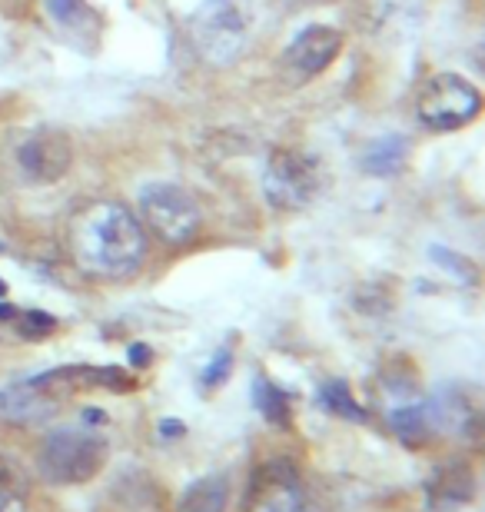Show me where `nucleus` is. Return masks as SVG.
<instances>
[{
	"mask_svg": "<svg viewBox=\"0 0 485 512\" xmlns=\"http://www.w3.org/2000/svg\"><path fill=\"white\" fill-rule=\"evenodd\" d=\"M226 503H230V479L203 476L180 496L177 512H223Z\"/></svg>",
	"mask_w": 485,
	"mask_h": 512,
	"instance_id": "9b49d317",
	"label": "nucleus"
},
{
	"mask_svg": "<svg viewBox=\"0 0 485 512\" xmlns=\"http://www.w3.org/2000/svg\"><path fill=\"white\" fill-rule=\"evenodd\" d=\"M47 7H50V17H54L60 27H70V30L90 27V20H94V10H90L84 0H47Z\"/></svg>",
	"mask_w": 485,
	"mask_h": 512,
	"instance_id": "dca6fc26",
	"label": "nucleus"
},
{
	"mask_svg": "<svg viewBox=\"0 0 485 512\" xmlns=\"http://www.w3.org/2000/svg\"><path fill=\"white\" fill-rule=\"evenodd\" d=\"M479 90L459 74L432 77L416 100V114L432 130H459L479 114Z\"/></svg>",
	"mask_w": 485,
	"mask_h": 512,
	"instance_id": "39448f33",
	"label": "nucleus"
},
{
	"mask_svg": "<svg viewBox=\"0 0 485 512\" xmlns=\"http://www.w3.org/2000/svg\"><path fill=\"white\" fill-rule=\"evenodd\" d=\"M130 356H133V363H147L150 350H143V346H133V350H130Z\"/></svg>",
	"mask_w": 485,
	"mask_h": 512,
	"instance_id": "aec40b11",
	"label": "nucleus"
},
{
	"mask_svg": "<svg viewBox=\"0 0 485 512\" xmlns=\"http://www.w3.org/2000/svg\"><path fill=\"white\" fill-rule=\"evenodd\" d=\"M30 483L14 459L0 453V512H27Z\"/></svg>",
	"mask_w": 485,
	"mask_h": 512,
	"instance_id": "ddd939ff",
	"label": "nucleus"
},
{
	"mask_svg": "<svg viewBox=\"0 0 485 512\" xmlns=\"http://www.w3.org/2000/svg\"><path fill=\"white\" fill-rule=\"evenodd\" d=\"M20 167H24L27 177H34L40 183H54L67 173L70 167V140L67 133L60 130H44L37 137H30L24 147H20Z\"/></svg>",
	"mask_w": 485,
	"mask_h": 512,
	"instance_id": "9d476101",
	"label": "nucleus"
},
{
	"mask_svg": "<svg viewBox=\"0 0 485 512\" xmlns=\"http://www.w3.org/2000/svg\"><path fill=\"white\" fill-rule=\"evenodd\" d=\"M250 34V14L240 0H210L196 10L193 37L210 64H233Z\"/></svg>",
	"mask_w": 485,
	"mask_h": 512,
	"instance_id": "7ed1b4c3",
	"label": "nucleus"
},
{
	"mask_svg": "<svg viewBox=\"0 0 485 512\" xmlns=\"http://www.w3.org/2000/svg\"><path fill=\"white\" fill-rule=\"evenodd\" d=\"M406 153H409V143L402 140L399 133H386V137H379L366 147L363 167L366 173H373V177H392V173L402 170Z\"/></svg>",
	"mask_w": 485,
	"mask_h": 512,
	"instance_id": "f8f14e48",
	"label": "nucleus"
},
{
	"mask_svg": "<svg viewBox=\"0 0 485 512\" xmlns=\"http://www.w3.org/2000/svg\"><path fill=\"white\" fill-rule=\"evenodd\" d=\"M54 320H50L47 313H24V320H20V333L27 336V340H34V336H47L54 333Z\"/></svg>",
	"mask_w": 485,
	"mask_h": 512,
	"instance_id": "a211bd4d",
	"label": "nucleus"
},
{
	"mask_svg": "<svg viewBox=\"0 0 485 512\" xmlns=\"http://www.w3.org/2000/svg\"><path fill=\"white\" fill-rule=\"evenodd\" d=\"M0 293H4V286H0Z\"/></svg>",
	"mask_w": 485,
	"mask_h": 512,
	"instance_id": "412c9836",
	"label": "nucleus"
},
{
	"mask_svg": "<svg viewBox=\"0 0 485 512\" xmlns=\"http://www.w3.org/2000/svg\"><path fill=\"white\" fill-rule=\"evenodd\" d=\"M319 399H323V406L329 409V413H336L343 419H366V413L359 409V403L349 396L346 383H326L323 393H319Z\"/></svg>",
	"mask_w": 485,
	"mask_h": 512,
	"instance_id": "f3484780",
	"label": "nucleus"
},
{
	"mask_svg": "<svg viewBox=\"0 0 485 512\" xmlns=\"http://www.w3.org/2000/svg\"><path fill=\"white\" fill-rule=\"evenodd\" d=\"M110 446L94 429H57L40 443L37 473L50 486H80L90 483L103 466H107Z\"/></svg>",
	"mask_w": 485,
	"mask_h": 512,
	"instance_id": "f03ea898",
	"label": "nucleus"
},
{
	"mask_svg": "<svg viewBox=\"0 0 485 512\" xmlns=\"http://www.w3.org/2000/svg\"><path fill=\"white\" fill-rule=\"evenodd\" d=\"M246 512H316L313 493L293 459H273L256 473Z\"/></svg>",
	"mask_w": 485,
	"mask_h": 512,
	"instance_id": "0eeeda50",
	"label": "nucleus"
},
{
	"mask_svg": "<svg viewBox=\"0 0 485 512\" xmlns=\"http://www.w3.org/2000/svg\"><path fill=\"white\" fill-rule=\"evenodd\" d=\"M266 200L280 210H299L319 190V167L313 157L296 150H276L263 173Z\"/></svg>",
	"mask_w": 485,
	"mask_h": 512,
	"instance_id": "423d86ee",
	"label": "nucleus"
},
{
	"mask_svg": "<svg viewBox=\"0 0 485 512\" xmlns=\"http://www.w3.org/2000/svg\"><path fill=\"white\" fill-rule=\"evenodd\" d=\"M339 47H343L339 30L313 24L293 40L290 50H286V67H290V74L303 77V80L316 77V74H323L329 64H333Z\"/></svg>",
	"mask_w": 485,
	"mask_h": 512,
	"instance_id": "1a4fd4ad",
	"label": "nucleus"
},
{
	"mask_svg": "<svg viewBox=\"0 0 485 512\" xmlns=\"http://www.w3.org/2000/svg\"><path fill=\"white\" fill-rule=\"evenodd\" d=\"M74 256L87 273L120 280L130 276L147 256V233L140 220L120 203H97L74 223Z\"/></svg>",
	"mask_w": 485,
	"mask_h": 512,
	"instance_id": "f257e3e1",
	"label": "nucleus"
},
{
	"mask_svg": "<svg viewBox=\"0 0 485 512\" xmlns=\"http://www.w3.org/2000/svg\"><path fill=\"white\" fill-rule=\"evenodd\" d=\"M140 207L147 217V227L157 233L163 243L183 247L200 230V210L187 190L173 187V183H147L140 190Z\"/></svg>",
	"mask_w": 485,
	"mask_h": 512,
	"instance_id": "20e7f679",
	"label": "nucleus"
},
{
	"mask_svg": "<svg viewBox=\"0 0 485 512\" xmlns=\"http://www.w3.org/2000/svg\"><path fill=\"white\" fill-rule=\"evenodd\" d=\"M389 423H392V429H396V436L402 439V443H422V439L432 433L429 406H422V403L396 406L389 413Z\"/></svg>",
	"mask_w": 485,
	"mask_h": 512,
	"instance_id": "4468645a",
	"label": "nucleus"
},
{
	"mask_svg": "<svg viewBox=\"0 0 485 512\" xmlns=\"http://www.w3.org/2000/svg\"><path fill=\"white\" fill-rule=\"evenodd\" d=\"M64 396H67V389L54 380V373H44V376H37V380L0 389V416L14 419V423H34V419H44L54 413Z\"/></svg>",
	"mask_w": 485,
	"mask_h": 512,
	"instance_id": "6e6552de",
	"label": "nucleus"
},
{
	"mask_svg": "<svg viewBox=\"0 0 485 512\" xmlns=\"http://www.w3.org/2000/svg\"><path fill=\"white\" fill-rule=\"evenodd\" d=\"M253 399H256L260 413H263L266 419H270V423H280V426L290 423V403H286V393H283V389H276L273 383H266V380H256Z\"/></svg>",
	"mask_w": 485,
	"mask_h": 512,
	"instance_id": "2eb2a0df",
	"label": "nucleus"
},
{
	"mask_svg": "<svg viewBox=\"0 0 485 512\" xmlns=\"http://www.w3.org/2000/svg\"><path fill=\"white\" fill-rule=\"evenodd\" d=\"M230 366H233V356H230V350L226 353H216L213 356V363H210V370L203 373V386H216L220 380H226V376H230Z\"/></svg>",
	"mask_w": 485,
	"mask_h": 512,
	"instance_id": "6ab92c4d",
	"label": "nucleus"
}]
</instances>
